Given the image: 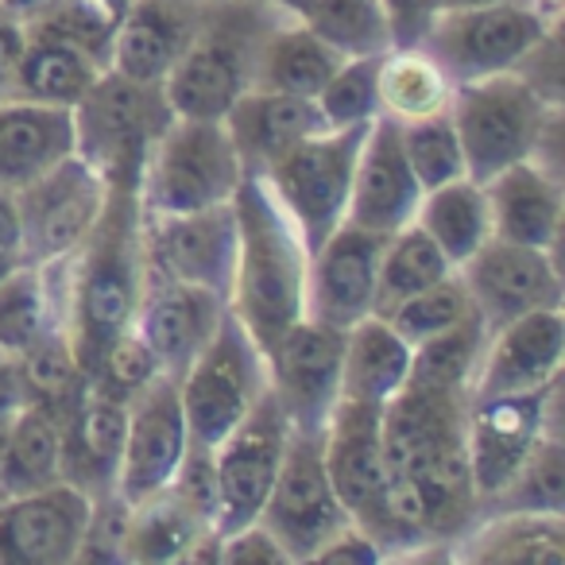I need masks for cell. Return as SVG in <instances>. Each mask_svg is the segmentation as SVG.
I'll return each mask as SVG.
<instances>
[{
	"label": "cell",
	"instance_id": "cell-1",
	"mask_svg": "<svg viewBox=\"0 0 565 565\" xmlns=\"http://www.w3.org/2000/svg\"><path fill=\"white\" fill-rule=\"evenodd\" d=\"M58 279H63V333L82 372H89L113 338L132 330L148 282L143 205L136 182L109 186L89 236L58 264Z\"/></svg>",
	"mask_w": 565,
	"mask_h": 565
},
{
	"label": "cell",
	"instance_id": "cell-2",
	"mask_svg": "<svg viewBox=\"0 0 565 565\" xmlns=\"http://www.w3.org/2000/svg\"><path fill=\"white\" fill-rule=\"evenodd\" d=\"M236 210V267L228 310L259 349H271L307 315L310 252L291 213L264 182L244 174L233 194Z\"/></svg>",
	"mask_w": 565,
	"mask_h": 565
},
{
	"label": "cell",
	"instance_id": "cell-3",
	"mask_svg": "<svg viewBox=\"0 0 565 565\" xmlns=\"http://www.w3.org/2000/svg\"><path fill=\"white\" fill-rule=\"evenodd\" d=\"M282 20L287 12L264 0H205L186 51L163 82L171 109L179 117H225L228 105L252 89L259 47Z\"/></svg>",
	"mask_w": 565,
	"mask_h": 565
},
{
	"label": "cell",
	"instance_id": "cell-4",
	"mask_svg": "<svg viewBox=\"0 0 565 565\" xmlns=\"http://www.w3.org/2000/svg\"><path fill=\"white\" fill-rule=\"evenodd\" d=\"M174 117L163 82H136L102 71L74 105V151L105 179V186L136 182L148 148Z\"/></svg>",
	"mask_w": 565,
	"mask_h": 565
},
{
	"label": "cell",
	"instance_id": "cell-5",
	"mask_svg": "<svg viewBox=\"0 0 565 565\" xmlns=\"http://www.w3.org/2000/svg\"><path fill=\"white\" fill-rule=\"evenodd\" d=\"M244 179V163L228 140L225 120L179 117L148 148L140 171L143 213H190L228 202Z\"/></svg>",
	"mask_w": 565,
	"mask_h": 565
},
{
	"label": "cell",
	"instance_id": "cell-6",
	"mask_svg": "<svg viewBox=\"0 0 565 565\" xmlns=\"http://www.w3.org/2000/svg\"><path fill=\"white\" fill-rule=\"evenodd\" d=\"M557 113L562 105L542 102L515 71L457 82L449 117L465 151V174L488 182L503 167L531 159Z\"/></svg>",
	"mask_w": 565,
	"mask_h": 565
},
{
	"label": "cell",
	"instance_id": "cell-7",
	"mask_svg": "<svg viewBox=\"0 0 565 565\" xmlns=\"http://www.w3.org/2000/svg\"><path fill=\"white\" fill-rule=\"evenodd\" d=\"M267 392V356L248 338L233 310H225L217 333L205 341L179 376V399L194 446L213 449Z\"/></svg>",
	"mask_w": 565,
	"mask_h": 565
},
{
	"label": "cell",
	"instance_id": "cell-8",
	"mask_svg": "<svg viewBox=\"0 0 565 565\" xmlns=\"http://www.w3.org/2000/svg\"><path fill=\"white\" fill-rule=\"evenodd\" d=\"M369 125L326 128V132L307 136L264 171V182L271 186V194L279 198V205L299 225L307 252L322 248L326 236L338 225H345L356 156H361Z\"/></svg>",
	"mask_w": 565,
	"mask_h": 565
},
{
	"label": "cell",
	"instance_id": "cell-9",
	"mask_svg": "<svg viewBox=\"0 0 565 565\" xmlns=\"http://www.w3.org/2000/svg\"><path fill=\"white\" fill-rule=\"evenodd\" d=\"M526 0L480 4V9H441L418 47L454 82L488 78L515 71V63L557 24Z\"/></svg>",
	"mask_w": 565,
	"mask_h": 565
},
{
	"label": "cell",
	"instance_id": "cell-10",
	"mask_svg": "<svg viewBox=\"0 0 565 565\" xmlns=\"http://www.w3.org/2000/svg\"><path fill=\"white\" fill-rule=\"evenodd\" d=\"M256 523H264V531L279 542L287 565H310L341 526L353 523L333 492L330 472H326L322 434L291 430L279 477H275Z\"/></svg>",
	"mask_w": 565,
	"mask_h": 565
},
{
	"label": "cell",
	"instance_id": "cell-11",
	"mask_svg": "<svg viewBox=\"0 0 565 565\" xmlns=\"http://www.w3.org/2000/svg\"><path fill=\"white\" fill-rule=\"evenodd\" d=\"M291 426L282 418L271 387L256 399V407L213 446V477H217V539L256 523L275 477H279L282 454H287Z\"/></svg>",
	"mask_w": 565,
	"mask_h": 565
},
{
	"label": "cell",
	"instance_id": "cell-12",
	"mask_svg": "<svg viewBox=\"0 0 565 565\" xmlns=\"http://www.w3.org/2000/svg\"><path fill=\"white\" fill-rule=\"evenodd\" d=\"M105 179L74 151L47 174L17 190L20 213V252L24 264L47 267L63 264L74 248L89 236L97 213L105 205Z\"/></svg>",
	"mask_w": 565,
	"mask_h": 565
},
{
	"label": "cell",
	"instance_id": "cell-13",
	"mask_svg": "<svg viewBox=\"0 0 565 565\" xmlns=\"http://www.w3.org/2000/svg\"><path fill=\"white\" fill-rule=\"evenodd\" d=\"M550 426H562V380H554L542 392L469 399L465 454H469V472L480 492V508L488 495L508 484V477L523 465V457Z\"/></svg>",
	"mask_w": 565,
	"mask_h": 565
},
{
	"label": "cell",
	"instance_id": "cell-14",
	"mask_svg": "<svg viewBox=\"0 0 565 565\" xmlns=\"http://www.w3.org/2000/svg\"><path fill=\"white\" fill-rule=\"evenodd\" d=\"M457 275L469 287V299L488 333L534 310H562L565 302L562 264L554 248H531V244L488 236L457 267Z\"/></svg>",
	"mask_w": 565,
	"mask_h": 565
},
{
	"label": "cell",
	"instance_id": "cell-15",
	"mask_svg": "<svg viewBox=\"0 0 565 565\" xmlns=\"http://www.w3.org/2000/svg\"><path fill=\"white\" fill-rule=\"evenodd\" d=\"M341 353H345V330L307 315L271 349H264L267 387L291 430L322 434L326 418L341 399Z\"/></svg>",
	"mask_w": 565,
	"mask_h": 565
},
{
	"label": "cell",
	"instance_id": "cell-16",
	"mask_svg": "<svg viewBox=\"0 0 565 565\" xmlns=\"http://www.w3.org/2000/svg\"><path fill=\"white\" fill-rule=\"evenodd\" d=\"M143 259L151 275L194 282L228 299L236 267L233 198L190 213H143Z\"/></svg>",
	"mask_w": 565,
	"mask_h": 565
},
{
	"label": "cell",
	"instance_id": "cell-17",
	"mask_svg": "<svg viewBox=\"0 0 565 565\" xmlns=\"http://www.w3.org/2000/svg\"><path fill=\"white\" fill-rule=\"evenodd\" d=\"M186 446H190V434L179 399V380L159 372L148 387H140L128 399L125 449H120V469H117L120 500L140 503L143 495L159 492L174 477Z\"/></svg>",
	"mask_w": 565,
	"mask_h": 565
},
{
	"label": "cell",
	"instance_id": "cell-18",
	"mask_svg": "<svg viewBox=\"0 0 565 565\" xmlns=\"http://www.w3.org/2000/svg\"><path fill=\"white\" fill-rule=\"evenodd\" d=\"M562 364L565 315L562 310H534V315L515 318V322L500 326L484 338L469 384V399L542 392L554 380H562Z\"/></svg>",
	"mask_w": 565,
	"mask_h": 565
},
{
	"label": "cell",
	"instance_id": "cell-19",
	"mask_svg": "<svg viewBox=\"0 0 565 565\" xmlns=\"http://www.w3.org/2000/svg\"><path fill=\"white\" fill-rule=\"evenodd\" d=\"M89 519V495L55 480L0 500V565H74Z\"/></svg>",
	"mask_w": 565,
	"mask_h": 565
},
{
	"label": "cell",
	"instance_id": "cell-20",
	"mask_svg": "<svg viewBox=\"0 0 565 565\" xmlns=\"http://www.w3.org/2000/svg\"><path fill=\"white\" fill-rule=\"evenodd\" d=\"M384 233L361 225H338L310 252L307 267V318L349 330L372 315L376 299V267L384 252Z\"/></svg>",
	"mask_w": 565,
	"mask_h": 565
},
{
	"label": "cell",
	"instance_id": "cell-21",
	"mask_svg": "<svg viewBox=\"0 0 565 565\" xmlns=\"http://www.w3.org/2000/svg\"><path fill=\"white\" fill-rule=\"evenodd\" d=\"M225 310L228 299H221V295L194 287V282H179L148 271L132 330L151 349L159 372L179 380L194 364V356L205 349V341L217 333Z\"/></svg>",
	"mask_w": 565,
	"mask_h": 565
},
{
	"label": "cell",
	"instance_id": "cell-22",
	"mask_svg": "<svg viewBox=\"0 0 565 565\" xmlns=\"http://www.w3.org/2000/svg\"><path fill=\"white\" fill-rule=\"evenodd\" d=\"M418 202H423V186H418L415 171L403 156L399 120L380 113V117H372L361 156H356L345 221L392 236L415 221Z\"/></svg>",
	"mask_w": 565,
	"mask_h": 565
},
{
	"label": "cell",
	"instance_id": "cell-23",
	"mask_svg": "<svg viewBox=\"0 0 565 565\" xmlns=\"http://www.w3.org/2000/svg\"><path fill=\"white\" fill-rule=\"evenodd\" d=\"M465 415H469V392L407 380L380 407L387 477H403L441 449L465 446Z\"/></svg>",
	"mask_w": 565,
	"mask_h": 565
},
{
	"label": "cell",
	"instance_id": "cell-24",
	"mask_svg": "<svg viewBox=\"0 0 565 565\" xmlns=\"http://www.w3.org/2000/svg\"><path fill=\"white\" fill-rule=\"evenodd\" d=\"M322 461L349 519H356L376 503V495L387 484L376 403L338 399V407L330 411L322 426Z\"/></svg>",
	"mask_w": 565,
	"mask_h": 565
},
{
	"label": "cell",
	"instance_id": "cell-25",
	"mask_svg": "<svg viewBox=\"0 0 565 565\" xmlns=\"http://www.w3.org/2000/svg\"><path fill=\"white\" fill-rule=\"evenodd\" d=\"M128 403L109 399L97 387H82L63 415V480L97 500L117 492L120 449H125Z\"/></svg>",
	"mask_w": 565,
	"mask_h": 565
},
{
	"label": "cell",
	"instance_id": "cell-26",
	"mask_svg": "<svg viewBox=\"0 0 565 565\" xmlns=\"http://www.w3.org/2000/svg\"><path fill=\"white\" fill-rule=\"evenodd\" d=\"M488 213H492V236L531 248H554L562 241L565 190L562 174L546 171L534 159L503 167L484 182Z\"/></svg>",
	"mask_w": 565,
	"mask_h": 565
},
{
	"label": "cell",
	"instance_id": "cell-27",
	"mask_svg": "<svg viewBox=\"0 0 565 565\" xmlns=\"http://www.w3.org/2000/svg\"><path fill=\"white\" fill-rule=\"evenodd\" d=\"M194 0H132L109 47V71L136 82H167L198 28Z\"/></svg>",
	"mask_w": 565,
	"mask_h": 565
},
{
	"label": "cell",
	"instance_id": "cell-28",
	"mask_svg": "<svg viewBox=\"0 0 565 565\" xmlns=\"http://www.w3.org/2000/svg\"><path fill=\"white\" fill-rule=\"evenodd\" d=\"M221 120H225L236 156H241L244 174H264L295 143L326 132L322 113L310 97L275 94V89H248L228 105Z\"/></svg>",
	"mask_w": 565,
	"mask_h": 565
},
{
	"label": "cell",
	"instance_id": "cell-29",
	"mask_svg": "<svg viewBox=\"0 0 565 565\" xmlns=\"http://www.w3.org/2000/svg\"><path fill=\"white\" fill-rule=\"evenodd\" d=\"M213 554H217V531H213V523L198 515L171 484L143 495L140 503H128L125 562H132V565H174V562L213 565Z\"/></svg>",
	"mask_w": 565,
	"mask_h": 565
},
{
	"label": "cell",
	"instance_id": "cell-30",
	"mask_svg": "<svg viewBox=\"0 0 565 565\" xmlns=\"http://www.w3.org/2000/svg\"><path fill=\"white\" fill-rule=\"evenodd\" d=\"M457 565H562L565 515L539 511H484L449 546Z\"/></svg>",
	"mask_w": 565,
	"mask_h": 565
},
{
	"label": "cell",
	"instance_id": "cell-31",
	"mask_svg": "<svg viewBox=\"0 0 565 565\" xmlns=\"http://www.w3.org/2000/svg\"><path fill=\"white\" fill-rule=\"evenodd\" d=\"M74 156V109L0 102V190H24Z\"/></svg>",
	"mask_w": 565,
	"mask_h": 565
},
{
	"label": "cell",
	"instance_id": "cell-32",
	"mask_svg": "<svg viewBox=\"0 0 565 565\" xmlns=\"http://www.w3.org/2000/svg\"><path fill=\"white\" fill-rule=\"evenodd\" d=\"M102 71H109V66L97 63L89 51L74 47L71 40H58V35L47 32H28L9 102L74 109Z\"/></svg>",
	"mask_w": 565,
	"mask_h": 565
},
{
	"label": "cell",
	"instance_id": "cell-33",
	"mask_svg": "<svg viewBox=\"0 0 565 565\" xmlns=\"http://www.w3.org/2000/svg\"><path fill=\"white\" fill-rule=\"evenodd\" d=\"M411 372V345L380 315L361 318L345 330L341 353V399L384 407Z\"/></svg>",
	"mask_w": 565,
	"mask_h": 565
},
{
	"label": "cell",
	"instance_id": "cell-34",
	"mask_svg": "<svg viewBox=\"0 0 565 565\" xmlns=\"http://www.w3.org/2000/svg\"><path fill=\"white\" fill-rule=\"evenodd\" d=\"M341 63H345V55H338L322 35L310 32L307 20L287 17L267 32L264 47H259L252 89H275V94H295L315 102L318 89L333 78Z\"/></svg>",
	"mask_w": 565,
	"mask_h": 565
},
{
	"label": "cell",
	"instance_id": "cell-35",
	"mask_svg": "<svg viewBox=\"0 0 565 565\" xmlns=\"http://www.w3.org/2000/svg\"><path fill=\"white\" fill-rule=\"evenodd\" d=\"M51 330H63L58 264H20L0 279V349L20 356Z\"/></svg>",
	"mask_w": 565,
	"mask_h": 565
},
{
	"label": "cell",
	"instance_id": "cell-36",
	"mask_svg": "<svg viewBox=\"0 0 565 565\" xmlns=\"http://www.w3.org/2000/svg\"><path fill=\"white\" fill-rule=\"evenodd\" d=\"M63 480V418L43 403H24L0 457V500Z\"/></svg>",
	"mask_w": 565,
	"mask_h": 565
},
{
	"label": "cell",
	"instance_id": "cell-37",
	"mask_svg": "<svg viewBox=\"0 0 565 565\" xmlns=\"http://www.w3.org/2000/svg\"><path fill=\"white\" fill-rule=\"evenodd\" d=\"M415 225L438 244L449 264L461 267L492 236V213H488L484 182L454 179L438 190H426L423 202H418Z\"/></svg>",
	"mask_w": 565,
	"mask_h": 565
},
{
	"label": "cell",
	"instance_id": "cell-38",
	"mask_svg": "<svg viewBox=\"0 0 565 565\" xmlns=\"http://www.w3.org/2000/svg\"><path fill=\"white\" fill-rule=\"evenodd\" d=\"M454 86L457 82L423 47H392L380 58V74H376L380 113L399 120V125L449 113Z\"/></svg>",
	"mask_w": 565,
	"mask_h": 565
},
{
	"label": "cell",
	"instance_id": "cell-39",
	"mask_svg": "<svg viewBox=\"0 0 565 565\" xmlns=\"http://www.w3.org/2000/svg\"><path fill=\"white\" fill-rule=\"evenodd\" d=\"M449 271H457L441 248L411 221L407 228L392 233L380 252L376 267V299H372V315L387 318L399 302H407L411 295L426 291L430 282L446 279Z\"/></svg>",
	"mask_w": 565,
	"mask_h": 565
},
{
	"label": "cell",
	"instance_id": "cell-40",
	"mask_svg": "<svg viewBox=\"0 0 565 565\" xmlns=\"http://www.w3.org/2000/svg\"><path fill=\"white\" fill-rule=\"evenodd\" d=\"M484 511H539V515H565V434L550 426L534 449L523 457L508 484L492 492L480 508Z\"/></svg>",
	"mask_w": 565,
	"mask_h": 565
},
{
	"label": "cell",
	"instance_id": "cell-41",
	"mask_svg": "<svg viewBox=\"0 0 565 565\" xmlns=\"http://www.w3.org/2000/svg\"><path fill=\"white\" fill-rule=\"evenodd\" d=\"M307 28L322 35L338 55L364 58L392 51V28L380 9V0H310L302 12Z\"/></svg>",
	"mask_w": 565,
	"mask_h": 565
},
{
	"label": "cell",
	"instance_id": "cell-42",
	"mask_svg": "<svg viewBox=\"0 0 565 565\" xmlns=\"http://www.w3.org/2000/svg\"><path fill=\"white\" fill-rule=\"evenodd\" d=\"M484 338H488V330H484V322H480V315H469L465 322L418 341V345L411 349L407 380L430 384V387H449V392H469Z\"/></svg>",
	"mask_w": 565,
	"mask_h": 565
},
{
	"label": "cell",
	"instance_id": "cell-43",
	"mask_svg": "<svg viewBox=\"0 0 565 565\" xmlns=\"http://www.w3.org/2000/svg\"><path fill=\"white\" fill-rule=\"evenodd\" d=\"M399 140H403V156H407L423 194L426 190L446 186V182H454V179H469V174H465V151H461V140H457V128L449 113L407 120V125H399Z\"/></svg>",
	"mask_w": 565,
	"mask_h": 565
},
{
	"label": "cell",
	"instance_id": "cell-44",
	"mask_svg": "<svg viewBox=\"0 0 565 565\" xmlns=\"http://www.w3.org/2000/svg\"><path fill=\"white\" fill-rule=\"evenodd\" d=\"M469 315H477V307H472V299H469V287H465L461 275L449 271L446 279L430 282L426 291H418V295H411L407 302H399V307L387 315V322H392V330L415 349L418 341H426V338H434V333L449 330V326L465 322Z\"/></svg>",
	"mask_w": 565,
	"mask_h": 565
},
{
	"label": "cell",
	"instance_id": "cell-45",
	"mask_svg": "<svg viewBox=\"0 0 565 565\" xmlns=\"http://www.w3.org/2000/svg\"><path fill=\"white\" fill-rule=\"evenodd\" d=\"M384 55H364V58H345L333 71V78L318 89L315 105L322 113L326 128H353L369 125L372 117H380V94H376V74Z\"/></svg>",
	"mask_w": 565,
	"mask_h": 565
},
{
	"label": "cell",
	"instance_id": "cell-46",
	"mask_svg": "<svg viewBox=\"0 0 565 565\" xmlns=\"http://www.w3.org/2000/svg\"><path fill=\"white\" fill-rule=\"evenodd\" d=\"M156 376H159V364H156V356H151V349L143 345L140 333L128 330L102 349V356L94 361V369L86 372V384L97 387L102 395H109V399L128 403Z\"/></svg>",
	"mask_w": 565,
	"mask_h": 565
},
{
	"label": "cell",
	"instance_id": "cell-47",
	"mask_svg": "<svg viewBox=\"0 0 565 565\" xmlns=\"http://www.w3.org/2000/svg\"><path fill=\"white\" fill-rule=\"evenodd\" d=\"M125 531H128V503L117 492H105L89 500V519L82 531L74 565H120L125 562Z\"/></svg>",
	"mask_w": 565,
	"mask_h": 565
},
{
	"label": "cell",
	"instance_id": "cell-48",
	"mask_svg": "<svg viewBox=\"0 0 565 565\" xmlns=\"http://www.w3.org/2000/svg\"><path fill=\"white\" fill-rule=\"evenodd\" d=\"M515 74L550 105H562V20L515 63Z\"/></svg>",
	"mask_w": 565,
	"mask_h": 565
},
{
	"label": "cell",
	"instance_id": "cell-49",
	"mask_svg": "<svg viewBox=\"0 0 565 565\" xmlns=\"http://www.w3.org/2000/svg\"><path fill=\"white\" fill-rule=\"evenodd\" d=\"M213 565H287V554L279 542L264 531V523H248L241 531L217 539V554Z\"/></svg>",
	"mask_w": 565,
	"mask_h": 565
},
{
	"label": "cell",
	"instance_id": "cell-50",
	"mask_svg": "<svg viewBox=\"0 0 565 565\" xmlns=\"http://www.w3.org/2000/svg\"><path fill=\"white\" fill-rule=\"evenodd\" d=\"M380 9L392 28V47H418L446 0H380Z\"/></svg>",
	"mask_w": 565,
	"mask_h": 565
},
{
	"label": "cell",
	"instance_id": "cell-51",
	"mask_svg": "<svg viewBox=\"0 0 565 565\" xmlns=\"http://www.w3.org/2000/svg\"><path fill=\"white\" fill-rule=\"evenodd\" d=\"M380 562H384V554L376 550V542H372L356 523H349L318 550L310 565H380Z\"/></svg>",
	"mask_w": 565,
	"mask_h": 565
},
{
	"label": "cell",
	"instance_id": "cell-52",
	"mask_svg": "<svg viewBox=\"0 0 565 565\" xmlns=\"http://www.w3.org/2000/svg\"><path fill=\"white\" fill-rule=\"evenodd\" d=\"M24 40H28L24 24L0 9V102H9L12 97L17 66H20V55H24Z\"/></svg>",
	"mask_w": 565,
	"mask_h": 565
},
{
	"label": "cell",
	"instance_id": "cell-53",
	"mask_svg": "<svg viewBox=\"0 0 565 565\" xmlns=\"http://www.w3.org/2000/svg\"><path fill=\"white\" fill-rule=\"evenodd\" d=\"M20 264H24V252H20L17 194H12V190H0V279Z\"/></svg>",
	"mask_w": 565,
	"mask_h": 565
},
{
	"label": "cell",
	"instance_id": "cell-54",
	"mask_svg": "<svg viewBox=\"0 0 565 565\" xmlns=\"http://www.w3.org/2000/svg\"><path fill=\"white\" fill-rule=\"evenodd\" d=\"M24 403H28V395H24V384H20L17 356L0 349V423H12V418L24 411Z\"/></svg>",
	"mask_w": 565,
	"mask_h": 565
},
{
	"label": "cell",
	"instance_id": "cell-55",
	"mask_svg": "<svg viewBox=\"0 0 565 565\" xmlns=\"http://www.w3.org/2000/svg\"><path fill=\"white\" fill-rule=\"evenodd\" d=\"M63 4H66V0H0V9L9 12L12 20H20L24 28L43 24V20L55 17Z\"/></svg>",
	"mask_w": 565,
	"mask_h": 565
},
{
	"label": "cell",
	"instance_id": "cell-56",
	"mask_svg": "<svg viewBox=\"0 0 565 565\" xmlns=\"http://www.w3.org/2000/svg\"><path fill=\"white\" fill-rule=\"evenodd\" d=\"M264 4H271V9L287 12V17H299V20H302V12L310 9V0H264Z\"/></svg>",
	"mask_w": 565,
	"mask_h": 565
},
{
	"label": "cell",
	"instance_id": "cell-57",
	"mask_svg": "<svg viewBox=\"0 0 565 565\" xmlns=\"http://www.w3.org/2000/svg\"><path fill=\"white\" fill-rule=\"evenodd\" d=\"M480 4H511V0H446V9H480Z\"/></svg>",
	"mask_w": 565,
	"mask_h": 565
},
{
	"label": "cell",
	"instance_id": "cell-58",
	"mask_svg": "<svg viewBox=\"0 0 565 565\" xmlns=\"http://www.w3.org/2000/svg\"><path fill=\"white\" fill-rule=\"evenodd\" d=\"M94 4H102L105 12H113V17L120 20L128 12V4H132V0H94Z\"/></svg>",
	"mask_w": 565,
	"mask_h": 565
},
{
	"label": "cell",
	"instance_id": "cell-59",
	"mask_svg": "<svg viewBox=\"0 0 565 565\" xmlns=\"http://www.w3.org/2000/svg\"><path fill=\"white\" fill-rule=\"evenodd\" d=\"M9 426H12V423H0V457H4V441H9Z\"/></svg>",
	"mask_w": 565,
	"mask_h": 565
},
{
	"label": "cell",
	"instance_id": "cell-60",
	"mask_svg": "<svg viewBox=\"0 0 565 565\" xmlns=\"http://www.w3.org/2000/svg\"><path fill=\"white\" fill-rule=\"evenodd\" d=\"M194 4H205V0H194Z\"/></svg>",
	"mask_w": 565,
	"mask_h": 565
}]
</instances>
